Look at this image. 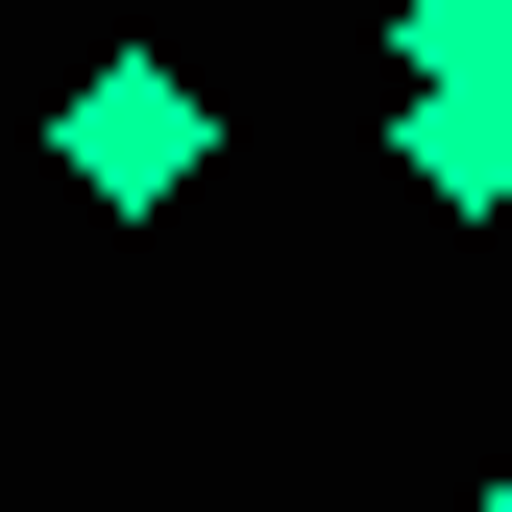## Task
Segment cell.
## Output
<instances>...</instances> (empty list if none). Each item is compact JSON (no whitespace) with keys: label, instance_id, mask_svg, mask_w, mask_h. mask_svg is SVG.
Segmentation results:
<instances>
[{"label":"cell","instance_id":"obj_2","mask_svg":"<svg viewBox=\"0 0 512 512\" xmlns=\"http://www.w3.org/2000/svg\"><path fill=\"white\" fill-rule=\"evenodd\" d=\"M391 171H415L439 220H488V196H512V74H415V98H391Z\"/></svg>","mask_w":512,"mask_h":512},{"label":"cell","instance_id":"obj_4","mask_svg":"<svg viewBox=\"0 0 512 512\" xmlns=\"http://www.w3.org/2000/svg\"><path fill=\"white\" fill-rule=\"evenodd\" d=\"M464 512H512V488H464Z\"/></svg>","mask_w":512,"mask_h":512},{"label":"cell","instance_id":"obj_1","mask_svg":"<svg viewBox=\"0 0 512 512\" xmlns=\"http://www.w3.org/2000/svg\"><path fill=\"white\" fill-rule=\"evenodd\" d=\"M49 171H74L98 220H171V196H196V171H220V98L171 74V49H98V74L49 98Z\"/></svg>","mask_w":512,"mask_h":512},{"label":"cell","instance_id":"obj_3","mask_svg":"<svg viewBox=\"0 0 512 512\" xmlns=\"http://www.w3.org/2000/svg\"><path fill=\"white\" fill-rule=\"evenodd\" d=\"M391 74H512V0H391Z\"/></svg>","mask_w":512,"mask_h":512}]
</instances>
